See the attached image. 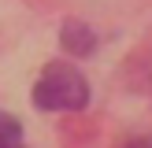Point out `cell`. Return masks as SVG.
I'll use <instances>...</instances> for the list:
<instances>
[{
    "mask_svg": "<svg viewBox=\"0 0 152 148\" xmlns=\"http://www.w3.org/2000/svg\"><path fill=\"white\" fill-rule=\"evenodd\" d=\"M34 104L41 111H82L89 104L86 74L67 63H48L34 85Z\"/></svg>",
    "mask_w": 152,
    "mask_h": 148,
    "instance_id": "6da1fadb",
    "label": "cell"
},
{
    "mask_svg": "<svg viewBox=\"0 0 152 148\" xmlns=\"http://www.w3.org/2000/svg\"><path fill=\"white\" fill-rule=\"evenodd\" d=\"M59 44H63V52H71V56H89V52L96 48V33L82 19H67L63 30H59Z\"/></svg>",
    "mask_w": 152,
    "mask_h": 148,
    "instance_id": "7a4b0ae2",
    "label": "cell"
},
{
    "mask_svg": "<svg viewBox=\"0 0 152 148\" xmlns=\"http://www.w3.org/2000/svg\"><path fill=\"white\" fill-rule=\"evenodd\" d=\"M126 67H130V74H134V85H141V89H148V93H152V44H148V48H141Z\"/></svg>",
    "mask_w": 152,
    "mask_h": 148,
    "instance_id": "3957f363",
    "label": "cell"
},
{
    "mask_svg": "<svg viewBox=\"0 0 152 148\" xmlns=\"http://www.w3.org/2000/svg\"><path fill=\"white\" fill-rule=\"evenodd\" d=\"M0 148H26L22 144V122L7 111H0Z\"/></svg>",
    "mask_w": 152,
    "mask_h": 148,
    "instance_id": "277c9868",
    "label": "cell"
}]
</instances>
